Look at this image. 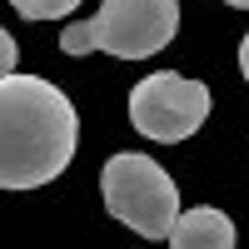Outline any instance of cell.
Listing matches in <instances>:
<instances>
[{"label": "cell", "mask_w": 249, "mask_h": 249, "mask_svg": "<svg viewBox=\"0 0 249 249\" xmlns=\"http://www.w3.org/2000/svg\"><path fill=\"white\" fill-rule=\"evenodd\" d=\"M224 5H234V10H249V0H224Z\"/></svg>", "instance_id": "cell-9"}, {"label": "cell", "mask_w": 249, "mask_h": 249, "mask_svg": "<svg viewBox=\"0 0 249 249\" xmlns=\"http://www.w3.org/2000/svg\"><path fill=\"white\" fill-rule=\"evenodd\" d=\"M210 120V90L179 70H160L130 90V124L144 140L179 144Z\"/></svg>", "instance_id": "cell-4"}, {"label": "cell", "mask_w": 249, "mask_h": 249, "mask_svg": "<svg viewBox=\"0 0 249 249\" xmlns=\"http://www.w3.org/2000/svg\"><path fill=\"white\" fill-rule=\"evenodd\" d=\"M239 70H244V80H249V35L239 40Z\"/></svg>", "instance_id": "cell-8"}, {"label": "cell", "mask_w": 249, "mask_h": 249, "mask_svg": "<svg viewBox=\"0 0 249 249\" xmlns=\"http://www.w3.org/2000/svg\"><path fill=\"white\" fill-rule=\"evenodd\" d=\"M179 30V0H100L90 20H70L60 30L65 55H90L105 50L120 60H144L160 55Z\"/></svg>", "instance_id": "cell-2"}, {"label": "cell", "mask_w": 249, "mask_h": 249, "mask_svg": "<svg viewBox=\"0 0 249 249\" xmlns=\"http://www.w3.org/2000/svg\"><path fill=\"white\" fill-rule=\"evenodd\" d=\"M15 35L10 30H0V80H5V75H15Z\"/></svg>", "instance_id": "cell-7"}, {"label": "cell", "mask_w": 249, "mask_h": 249, "mask_svg": "<svg viewBox=\"0 0 249 249\" xmlns=\"http://www.w3.org/2000/svg\"><path fill=\"white\" fill-rule=\"evenodd\" d=\"M10 5L25 20H65L70 10H80V0H10Z\"/></svg>", "instance_id": "cell-6"}, {"label": "cell", "mask_w": 249, "mask_h": 249, "mask_svg": "<svg viewBox=\"0 0 249 249\" xmlns=\"http://www.w3.org/2000/svg\"><path fill=\"white\" fill-rule=\"evenodd\" d=\"M175 249H230L234 244V224L230 214L210 210V204H195V210H179L175 230H170Z\"/></svg>", "instance_id": "cell-5"}, {"label": "cell", "mask_w": 249, "mask_h": 249, "mask_svg": "<svg viewBox=\"0 0 249 249\" xmlns=\"http://www.w3.org/2000/svg\"><path fill=\"white\" fill-rule=\"evenodd\" d=\"M80 115L65 90L40 75L0 80V190H40L70 170Z\"/></svg>", "instance_id": "cell-1"}, {"label": "cell", "mask_w": 249, "mask_h": 249, "mask_svg": "<svg viewBox=\"0 0 249 249\" xmlns=\"http://www.w3.org/2000/svg\"><path fill=\"white\" fill-rule=\"evenodd\" d=\"M100 195H105V210L135 230L144 239H170L175 219H179V190L175 179L164 175V164H155L150 155H110L105 170H100Z\"/></svg>", "instance_id": "cell-3"}]
</instances>
